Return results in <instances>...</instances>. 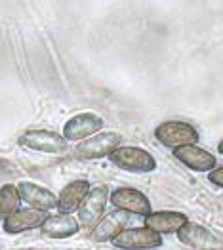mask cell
Segmentation results:
<instances>
[{"instance_id":"18","label":"cell","mask_w":223,"mask_h":250,"mask_svg":"<svg viewBox=\"0 0 223 250\" xmlns=\"http://www.w3.org/2000/svg\"><path fill=\"white\" fill-rule=\"evenodd\" d=\"M208 182L216 188H223V167H216L208 174Z\"/></svg>"},{"instance_id":"19","label":"cell","mask_w":223,"mask_h":250,"mask_svg":"<svg viewBox=\"0 0 223 250\" xmlns=\"http://www.w3.org/2000/svg\"><path fill=\"white\" fill-rule=\"evenodd\" d=\"M218 153H220V155H223V140L218 144Z\"/></svg>"},{"instance_id":"16","label":"cell","mask_w":223,"mask_h":250,"mask_svg":"<svg viewBox=\"0 0 223 250\" xmlns=\"http://www.w3.org/2000/svg\"><path fill=\"white\" fill-rule=\"evenodd\" d=\"M90 182L88 180H73L67 186H63L60 193H58V212L60 214H75L81 208L84 203L86 195L90 193Z\"/></svg>"},{"instance_id":"1","label":"cell","mask_w":223,"mask_h":250,"mask_svg":"<svg viewBox=\"0 0 223 250\" xmlns=\"http://www.w3.org/2000/svg\"><path fill=\"white\" fill-rule=\"evenodd\" d=\"M109 203H111V189L105 184L92 186L90 193L86 195L84 203L81 205V208L77 210V220H79L82 229H86L88 233L94 229L101 222L103 216L107 214Z\"/></svg>"},{"instance_id":"10","label":"cell","mask_w":223,"mask_h":250,"mask_svg":"<svg viewBox=\"0 0 223 250\" xmlns=\"http://www.w3.org/2000/svg\"><path fill=\"white\" fill-rule=\"evenodd\" d=\"M18 191L21 195V203H25L27 208L41 210L46 214L58 208V195L52 189L44 188L41 184L23 180L18 184Z\"/></svg>"},{"instance_id":"13","label":"cell","mask_w":223,"mask_h":250,"mask_svg":"<svg viewBox=\"0 0 223 250\" xmlns=\"http://www.w3.org/2000/svg\"><path fill=\"white\" fill-rule=\"evenodd\" d=\"M172 153H174L176 161H180L183 167H187L193 172H206V174H210L214 168L218 167L216 155L201 146L180 147V149H176Z\"/></svg>"},{"instance_id":"11","label":"cell","mask_w":223,"mask_h":250,"mask_svg":"<svg viewBox=\"0 0 223 250\" xmlns=\"http://www.w3.org/2000/svg\"><path fill=\"white\" fill-rule=\"evenodd\" d=\"M162 245V235L142 228H126L121 235L113 241V247L121 250H153Z\"/></svg>"},{"instance_id":"9","label":"cell","mask_w":223,"mask_h":250,"mask_svg":"<svg viewBox=\"0 0 223 250\" xmlns=\"http://www.w3.org/2000/svg\"><path fill=\"white\" fill-rule=\"evenodd\" d=\"M130 214L124 212V210H111L107 212L101 218V222L94 228V229L88 233L90 241L96 243V245H101V243H113L122 231L128 228L130 224Z\"/></svg>"},{"instance_id":"15","label":"cell","mask_w":223,"mask_h":250,"mask_svg":"<svg viewBox=\"0 0 223 250\" xmlns=\"http://www.w3.org/2000/svg\"><path fill=\"white\" fill-rule=\"evenodd\" d=\"M48 214L35 208H21L16 214H12L10 218H6L2 222V229L8 235H20V233H27V231L41 229L42 224L46 222Z\"/></svg>"},{"instance_id":"8","label":"cell","mask_w":223,"mask_h":250,"mask_svg":"<svg viewBox=\"0 0 223 250\" xmlns=\"http://www.w3.org/2000/svg\"><path fill=\"white\" fill-rule=\"evenodd\" d=\"M111 205L117 210H124L130 216H149L153 212V205L149 197L136 188H117L111 191Z\"/></svg>"},{"instance_id":"4","label":"cell","mask_w":223,"mask_h":250,"mask_svg":"<svg viewBox=\"0 0 223 250\" xmlns=\"http://www.w3.org/2000/svg\"><path fill=\"white\" fill-rule=\"evenodd\" d=\"M20 146L27 151L44 155H63L69 151V144L60 132L46 128H31L23 132L20 136Z\"/></svg>"},{"instance_id":"17","label":"cell","mask_w":223,"mask_h":250,"mask_svg":"<svg viewBox=\"0 0 223 250\" xmlns=\"http://www.w3.org/2000/svg\"><path fill=\"white\" fill-rule=\"evenodd\" d=\"M21 210V195L18 191V186L6 184L0 188V220L4 222L12 214Z\"/></svg>"},{"instance_id":"6","label":"cell","mask_w":223,"mask_h":250,"mask_svg":"<svg viewBox=\"0 0 223 250\" xmlns=\"http://www.w3.org/2000/svg\"><path fill=\"white\" fill-rule=\"evenodd\" d=\"M105 128V121L101 115L92 113V111H84V113H77L73 115L61 130V136L67 140V144H81L84 140L96 136L103 132Z\"/></svg>"},{"instance_id":"12","label":"cell","mask_w":223,"mask_h":250,"mask_svg":"<svg viewBox=\"0 0 223 250\" xmlns=\"http://www.w3.org/2000/svg\"><path fill=\"white\" fill-rule=\"evenodd\" d=\"M189 222L185 212L178 210H153L143 218V226L159 235H174Z\"/></svg>"},{"instance_id":"14","label":"cell","mask_w":223,"mask_h":250,"mask_svg":"<svg viewBox=\"0 0 223 250\" xmlns=\"http://www.w3.org/2000/svg\"><path fill=\"white\" fill-rule=\"evenodd\" d=\"M81 229L82 228L75 214H60L58 212V214L48 216L39 231H41V235L44 239L63 241V239H71V237L79 235Z\"/></svg>"},{"instance_id":"7","label":"cell","mask_w":223,"mask_h":250,"mask_svg":"<svg viewBox=\"0 0 223 250\" xmlns=\"http://www.w3.org/2000/svg\"><path fill=\"white\" fill-rule=\"evenodd\" d=\"M176 235L182 245L193 250H223V241L216 233L191 220Z\"/></svg>"},{"instance_id":"2","label":"cell","mask_w":223,"mask_h":250,"mask_svg":"<svg viewBox=\"0 0 223 250\" xmlns=\"http://www.w3.org/2000/svg\"><path fill=\"white\" fill-rule=\"evenodd\" d=\"M155 140L172 151L187 146H199L201 134L191 123L185 121H164L155 128Z\"/></svg>"},{"instance_id":"5","label":"cell","mask_w":223,"mask_h":250,"mask_svg":"<svg viewBox=\"0 0 223 250\" xmlns=\"http://www.w3.org/2000/svg\"><path fill=\"white\" fill-rule=\"evenodd\" d=\"M124 142V136L115 130H103L100 134L84 140L75 146V155L84 161H98V159H109L115 149H119Z\"/></svg>"},{"instance_id":"3","label":"cell","mask_w":223,"mask_h":250,"mask_svg":"<svg viewBox=\"0 0 223 250\" xmlns=\"http://www.w3.org/2000/svg\"><path fill=\"white\" fill-rule=\"evenodd\" d=\"M109 161L117 168L130 174H149L157 170L155 155L138 146H121L111 153Z\"/></svg>"}]
</instances>
